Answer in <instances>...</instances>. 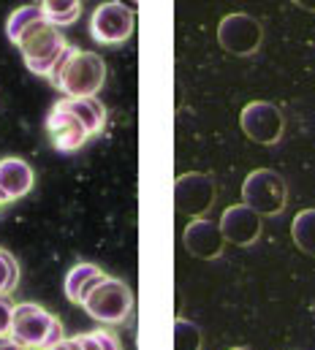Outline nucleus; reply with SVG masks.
Listing matches in <instances>:
<instances>
[{
    "mask_svg": "<svg viewBox=\"0 0 315 350\" xmlns=\"http://www.w3.org/2000/svg\"><path fill=\"white\" fill-rule=\"evenodd\" d=\"M291 239L294 245L315 258V209H302L291 223Z\"/></svg>",
    "mask_w": 315,
    "mask_h": 350,
    "instance_id": "nucleus-16",
    "label": "nucleus"
},
{
    "mask_svg": "<svg viewBox=\"0 0 315 350\" xmlns=\"http://www.w3.org/2000/svg\"><path fill=\"white\" fill-rule=\"evenodd\" d=\"M63 106L84 125L87 136H98L106 125V106L98 98H63Z\"/></svg>",
    "mask_w": 315,
    "mask_h": 350,
    "instance_id": "nucleus-14",
    "label": "nucleus"
},
{
    "mask_svg": "<svg viewBox=\"0 0 315 350\" xmlns=\"http://www.w3.org/2000/svg\"><path fill=\"white\" fill-rule=\"evenodd\" d=\"M5 36L14 46H19L25 66L36 77L55 79L58 68L63 66V60L71 52L63 33L55 25H49V19L44 16L41 3L16 8L5 22Z\"/></svg>",
    "mask_w": 315,
    "mask_h": 350,
    "instance_id": "nucleus-1",
    "label": "nucleus"
},
{
    "mask_svg": "<svg viewBox=\"0 0 315 350\" xmlns=\"http://www.w3.org/2000/svg\"><path fill=\"white\" fill-rule=\"evenodd\" d=\"M239 128L253 144L272 147L286 133V117L275 103L253 100L239 111Z\"/></svg>",
    "mask_w": 315,
    "mask_h": 350,
    "instance_id": "nucleus-7",
    "label": "nucleus"
},
{
    "mask_svg": "<svg viewBox=\"0 0 315 350\" xmlns=\"http://www.w3.org/2000/svg\"><path fill=\"white\" fill-rule=\"evenodd\" d=\"M204 348V337L201 329L188 321V318H177L174 321V350H201Z\"/></svg>",
    "mask_w": 315,
    "mask_h": 350,
    "instance_id": "nucleus-18",
    "label": "nucleus"
},
{
    "mask_svg": "<svg viewBox=\"0 0 315 350\" xmlns=\"http://www.w3.org/2000/svg\"><path fill=\"white\" fill-rule=\"evenodd\" d=\"M52 82L66 92V98H95V92L106 82V63L95 52L71 46Z\"/></svg>",
    "mask_w": 315,
    "mask_h": 350,
    "instance_id": "nucleus-2",
    "label": "nucleus"
},
{
    "mask_svg": "<svg viewBox=\"0 0 315 350\" xmlns=\"http://www.w3.org/2000/svg\"><path fill=\"white\" fill-rule=\"evenodd\" d=\"M11 315H14V304L8 296L0 293V334H8L11 329Z\"/></svg>",
    "mask_w": 315,
    "mask_h": 350,
    "instance_id": "nucleus-21",
    "label": "nucleus"
},
{
    "mask_svg": "<svg viewBox=\"0 0 315 350\" xmlns=\"http://www.w3.org/2000/svg\"><path fill=\"white\" fill-rule=\"evenodd\" d=\"M182 245L185 250L193 256V258H201V261H215L223 256V247H226V239L220 234V226L212 223V220H190L182 231Z\"/></svg>",
    "mask_w": 315,
    "mask_h": 350,
    "instance_id": "nucleus-11",
    "label": "nucleus"
},
{
    "mask_svg": "<svg viewBox=\"0 0 315 350\" xmlns=\"http://www.w3.org/2000/svg\"><path fill=\"white\" fill-rule=\"evenodd\" d=\"M16 282H19V263L8 250L0 247V293L8 296L16 288Z\"/></svg>",
    "mask_w": 315,
    "mask_h": 350,
    "instance_id": "nucleus-20",
    "label": "nucleus"
},
{
    "mask_svg": "<svg viewBox=\"0 0 315 350\" xmlns=\"http://www.w3.org/2000/svg\"><path fill=\"white\" fill-rule=\"evenodd\" d=\"M231 350H250V348H231Z\"/></svg>",
    "mask_w": 315,
    "mask_h": 350,
    "instance_id": "nucleus-25",
    "label": "nucleus"
},
{
    "mask_svg": "<svg viewBox=\"0 0 315 350\" xmlns=\"http://www.w3.org/2000/svg\"><path fill=\"white\" fill-rule=\"evenodd\" d=\"M33 169L22 158H3L0 161V204L16 201L33 190Z\"/></svg>",
    "mask_w": 315,
    "mask_h": 350,
    "instance_id": "nucleus-13",
    "label": "nucleus"
},
{
    "mask_svg": "<svg viewBox=\"0 0 315 350\" xmlns=\"http://www.w3.org/2000/svg\"><path fill=\"white\" fill-rule=\"evenodd\" d=\"M0 350H30V348H25V345H19L11 334H0Z\"/></svg>",
    "mask_w": 315,
    "mask_h": 350,
    "instance_id": "nucleus-22",
    "label": "nucleus"
},
{
    "mask_svg": "<svg viewBox=\"0 0 315 350\" xmlns=\"http://www.w3.org/2000/svg\"><path fill=\"white\" fill-rule=\"evenodd\" d=\"M136 14L125 3H101L90 16V36L103 46L125 44L134 33Z\"/></svg>",
    "mask_w": 315,
    "mask_h": 350,
    "instance_id": "nucleus-9",
    "label": "nucleus"
},
{
    "mask_svg": "<svg viewBox=\"0 0 315 350\" xmlns=\"http://www.w3.org/2000/svg\"><path fill=\"white\" fill-rule=\"evenodd\" d=\"M215 179L204 172H188L174 182V206L179 215L201 220L215 206Z\"/></svg>",
    "mask_w": 315,
    "mask_h": 350,
    "instance_id": "nucleus-6",
    "label": "nucleus"
},
{
    "mask_svg": "<svg viewBox=\"0 0 315 350\" xmlns=\"http://www.w3.org/2000/svg\"><path fill=\"white\" fill-rule=\"evenodd\" d=\"M90 318L106 326H120L134 312V293L123 280L103 277L81 304Z\"/></svg>",
    "mask_w": 315,
    "mask_h": 350,
    "instance_id": "nucleus-4",
    "label": "nucleus"
},
{
    "mask_svg": "<svg viewBox=\"0 0 315 350\" xmlns=\"http://www.w3.org/2000/svg\"><path fill=\"white\" fill-rule=\"evenodd\" d=\"M77 342L81 345V350H120L117 334L106 332V329H98V332H90V334H79Z\"/></svg>",
    "mask_w": 315,
    "mask_h": 350,
    "instance_id": "nucleus-19",
    "label": "nucleus"
},
{
    "mask_svg": "<svg viewBox=\"0 0 315 350\" xmlns=\"http://www.w3.org/2000/svg\"><path fill=\"white\" fill-rule=\"evenodd\" d=\"M299 5H302V8H310V11H315V3H307V0H299Z\"/></svg>",
    "mask_w": 315,
    "mask_h": 350,
    "instance_id": "nucleus-24",
    "label": "nucleus"
},
{
    "mask_svg": "<svg viewBox=\"0 0 315 350\" xmlns=\"http://www.w3.org/2000/svg\"><path fill=\"white\" fill-rule=\"evenodd\" d=\"M218 44L223 46V52L236 55V57H250L261 49L264 44V25L250 16V14H229L220 19L218 25Z\"/></svg>",
    "mask_w": 315,
    "mask_h": 350,
    "instance_id": "nucleus-8",
    "label": "nucleus"
},
{
    "mask_svg": "<svg viewBox=\"0 0 315 350\" xmlns=\"http://www.w3.org/2000/svg\"><path fill=\"white\" fill-rule=\"evenodd\" d=\"M41 8H44V16L49 19V25H55L58 30L66 25H74L81 14V3L77 0H47V3H41Z\"/></svg>",
    "mask_w": 315,
    "mask_h": 350,
    "instance_id": "nucleus-17",
    "label": "nucleus"
},
{
    "mask_svg": "<svg viewBox=\"0 0 315 350\" xmlns=\"http://www.w3.org/2000/svg\"><path fill=\"white\" fill-rule=\"evenodd\" d=\"M220 234L226 239V245H236V247H250L261 239L264 231V220L261 215H255L250 206L244 204H234L223 212L220 217Z\"/></svg>",
    "mask_w": 315,
    "mask_h": 350,
    "instance_id": "nucleus-10",
    "label": "nucleus"
},
{
    "mask_svg": "<svg viewBox=\"0 0 315 350\" xmlns=\"http://www.w3.org/2000/svg\"><path fill=\"white\" fill-rule=\"evenodd\" d=\"M106 274L92 266V263H77L68 274H66V296L77 304H84V299L92 293V288L103 280Z\"/></svg>",
    "mask_w": 315,
    "mask_h": 350,
    "instance_id": "nucleus-15",
    "label": "nucleus"
},
{
    "mask_svg": "<svg viewBox=\"0 0 315 350\" xmlns=\"http://www.w3.org/2000/svg\"><path fill=\"white\" fill-rule=\"evenodd\" d=\"M242 204L261 217H275L288 204V185L272 169H255L242 182Z\"/></svg>",
    "mask_w": 315,
    "mask_h": 350,
    "instance_id": "nucleus-5",
    "label": "nucleus"
},
{
    "mask_svg": "<svg viewBox=\"0 0 315 350\" xmlns=\"http://www.w3.org/2000/svg\"><path fill=\"white\" fill-rule=\"evenodd\" d=\"M8 334H11L19 345H25V348H30V350H44V348H49V345H58V342L66 340L63 323H60L52 312H47V310L38 307V304H30V301L14 304V315H11V329H8Z\"/></svg>",
    "mask_w": 315,
    "mask_h": 350,
    "instance_id": "nucleus-3",
    "label": "nucleus"
},
{
    "mask_svg": "<svg viewBox=\"0 0 315 350\" xmlns=\"http://www.w3.org/2000/svg\"><path fill=\"white\" fill-rule=\"evenodd\" d=\"M47 131H49L52 144H55L60 152H74V150H79V147L90 139L87 131H84V125H81L77 117L63 106V100L55 103V109L49 111Z\"/></svg>",
    "mask_w": 315,
    "mask_h": 350,
    "instance_id": "nucleus-12",
    "label": "nucleus"
},
{
    "mask_svg": "<svg viewBox=\"0 0 315 350\" xmlns=\"http://www.w3.org/2000/svg\"><path fill=\"white\" fill-rule=\"evenodd\" d=\"M44 350H81V345L77 342V337L74 340H63V342H58V345H49V348Z\"/></svg>",
    "mask_w": 315,
    "mask_h": 350,
    "instance_id": "nucleus-23",
    "label": "nucleus"
}]
</instances>
